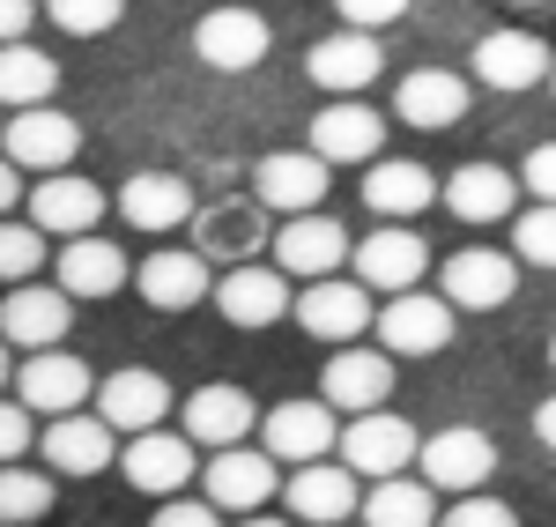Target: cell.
I'll use <instances>...</instances> for the list:
<instances>
[{
  "label": "cell",
  "instance_id": "52a82bcc",
  "mask_svg": "<svg viewBox=\"0 0 556 527\" xmlns=\"http://www.w3.org/2000/svg\"><path fill=\"white\" fill-rule=\"evenodd\" d=\"M0 156L15 164V172H67L75 156H83V127L67 120V112H52V104H38V112H15L8 127H0Z\"/></svg>",
  "mask_w": 556,
  "mask_h": 527
},
{
  "label": "cell",
  "instance_id": "d4e9b609",
  "mask_svg": "<svg viewBox=\"0 0 556 527\" xmlns=\"http://www.w3.org/2000/svg\"><path fill=\"white\" fill-rule=\"evenodd\" d=\"M127 253H119V246H112V238H97V230H89V238H67V246H60V267H52V283H60V290H67V298H112V290H127Z\"/></svg>",
  "mask_w": 556,
  "mask_h": 527
},
{
  "label": "cell",
  "instance_id": "9c48e42d",
  "mask_svg": "<svg viewBox=\"0 0 556 527\" xmlns=\"http://www.w3.org/2000/svg\"><path fill=\"white\" fill-rule=\"evenodd\" d=\"M386 149V112L356 104V97H334L319 120H312V156L334 172V164H379Z\"/></svg>",
  "mask_w": 556,
  "mask_h": 527
},
{
  "label": "cell",
  "instance_id": "f546056e",
  "mask_svg": "<svg viewBox=\"0 0 556 527\" xmlns=\"http://www.w3.org/2000/svg\"><path fill=\"white\" fill-rule=\"evenodd\" d=\"M393 112L408 120V127H453L460 112H468V83L460 75H445V67H416V75H401V97H393Z\"/></svg>",
  "mask_w": 556,
  "mask_h": 527
},
{
  "label": "cell",
  "instance_id": "bcb514c9",
  "mask_svg": "<svg viewBox=\"0 0 556 527\" xmlns=\"http://www.w3.org/2000/svg\"><path fill=\"white\" fill-rule=\"evenodd\" d=\"M534 439H542V446H549V453H556V394L542 401V409H534Z\"/></svg>",
  "mask_w": 556,
  "mask_h": 527
},
{
  "label": "cell",
  "instance_id": "681fc988",
  "mask_svg": "<svg viewBox=\"0 0 556 527\" xmlns=\"http://www.w3.org/2000/svg\"><path fill=\"white\" fill-rule=\"evenodd\" d=\"M513 8H542V0H513Z\"/></svg>",
  "mask_w": 556,
  "mask_h": 527
},
{
  "label": "cell",
  "instance_id": "f907efd6",
  "mask_svg": "<svg viewBox=\"0 0 556 527\" xmlns=\"http://www.w3.org/2000/svg\"><path fill=\"white\" fill-rule=\"evenodd\" d=\"M549 364H556V335H549Z\"/></svg>",
  "mask_w": 556,
  "mask_h": 527
},
{
  "label": "cell",
  "instance_id": "277c9868",
  "mask_svg": "<svg viewBox=\"0 0 556 527\" xmlns=\"http://www.w3.org/2000/svg\"><path fill=\"white\" fill-rule=\"evenodd\" d=\"M371 335H379L386 356H438L453 342V305H445L438 290H401V298L379 305Z\"/></svg>",
  "mask_w": 556,
  "mask_h": 527
},
{
  "label": "cell",
  "instance_id": "8d00e7d4",
  "mask_svg": "<svg viewBox=\"0 0 556 527\" xmlns=\"http://www.w3.org/2000/svg\"><path fill=\"white\" fill-rule=\"evenodd\" d=\"M45 15H52L67 38H104V30L127 15V0H45Z\"/></svg>",
  "mask_w": 556,
  "mask_h": 527
},
{
  "label": "cell",
  "instance_id": "4fadbf2b",
  "mask_svg": "<svg viewBox=\"0 0 556 527\" xmlns=\"http://www.w3.org/2000/svg\"><path fill=\"white\" fill-rule=\"evenodd\" d=\"M349 261H356V283L364 290H386V298H401V290H416L424 283V267H430V246H424V230H371L364 246H349Z\"/></svg>",
  "mask_w": 556,
  "mask_h": 527
},
{
  "label": "cell",
  "instance_id": "1f68e13d",
  "mask_svg": "<svg viewBox=\"0 0 556 527\" xmlns=\"http://www.w3.org/2000/svg\"><path fill=\"white\" fill-rule=\"evenodd\" d=\"M60 89V60L38 45H0V104L8 112H38Z\"/></svg>",
  "mask_w": 556,
  "mask_h": 527
},
{
  "label": "cell",
  "instance_id": "d590c367",
  "mask_svg": "<svg viewBox=\"0 0 556 527\" xmlns=\"http://www.w3.org/2000/svg\"><path fill=\"white\" fill-rule=\"evenodd\" d=\"M38 267H45V230L0 216V283H30Z\"/></svg>",
  "mask_w": 556,
  "mask_h": 527
},
{
  "label": "cell",
  "instance_id": "44dd1931",
  "mask_svg": "<svg viewBox=\"0 0 556 527\" xmlns=\"http://www.w3.org/2000/svg\"><path fill=\"white\" fill-rule=\"evenodd\" d=\"M342 261H349V230L334 216H290L275 230V267L298 275V283H319V275H334Z\"/></svg>",
  "mask_w": 556,
  "mask_h": 527
},
{
  "label": "cell",
  "instance_id": "f6af8a7d",
  "mask_svg": "<svg viewBox=\"0 0 556 527\" xmlns=\"http://www.w3.org/2000/svg\"><path fill=\"white\" fill-rule=\"evenodd\" d=\"M15 201H23V172H15V164H8V156H0V216H8V209H15Z\"/></svg>",
  "mask_w": 556,
  "mask_h": 527
},
{
  "label": "cell",
  "instance_id": "4dcf8cb0",
  "mask_svg": "<svg viewBox=\"0 0 556 527\" xmlns=\"http://www.w3.org/2000/svg\"><path fill=\"white\" fill-rule=\"evenodd\" d=\"M438 201L460 223H505L513 216V172L505 164H460V172L438 186Z\"/></svg>",
  "mask_w": 556,
  "mask_h": 527
},
{
  "label": "cell",
  "instance_id": "9a60e30c",
  "mask_svg": "<svg viewBox=\"0 0 556 527\" xmlns=\"http://www.w3.org/2000/svg\"><path fill=\"white\" fill-rule=\"evenodd\" d=\"M304 75L327 89V97H356V89H371L386 75V52L371 30H334V38H319L304 52Z\"/></svg>",
  "mask_w": 556,
  "mask_h": 527
},
{
  "label": "cell",
  "instance_id": "ba28073f",
  "mask_svg": "<svg viewBox=\"0 0 556 527\" xmlns=\"http://www.w3.org/2000/svg\"><path fill=\"white\" fill-rule=\"evenodd\" d=\"M260 453L267 461H290V468H312V461H327L334 439H342V424H334V409L312 394V401H282V409H267L260 416Z\"/></svg>",
  "mask_w": 556,
  "mask_h": 527
},
{
  "label": "cell",
  "instance_id": "b9f144b4",
  "mask_svg": "<svg viewBox=\"0 0 556 527\" xmlns=\"http://www.w3.org/2000/svg\"><path fill=\"white\" fill-rule=\"evenodd\" d=\"M149 527H223V513H215L208 498H164Z\"/></svg>",
  "mask_w": 556,
  "mask_h": 527
},
{
  "label": "cell",
  "instance_id": "f35d334b",
  "mask_svg": "<svg viewBox=\"0 0 556 527\" xmlns=\"http://www.w3.org/2000/svg\"><path fill=\"white\" fill-rule=\"evenodd\" d=\"M438 527H519V513L505 498H490V490H475V498H453V513Z\"/></svg>",
  "mask_w": 556,
  "mask_h": 527
},
{
  "label": "cell",
  "instance_id": "8fae6325",
  "mask_svg": "<svg viewBox=\"0 0 556 527\" xmlns=\"http://www.w3.org/2000/svg\"><path fill=\"white\" fill-rule=\"evenodd\" d=\"M89 394H97V379H89L83 356H67V350H38V356H23V364H15V401H23V409L75 416Z\"/></svg>",
  "mask_w": 556,
  "mask_h": 527
},
{
  "label": "cell",
  "instance_id": "603a6c76",
  "mask_svg": "<svg viewBox=\"0 0 556 527\" xmlns=\"http://www.w3.org/2000/svg\"><path fill=\"white\" fill-rule=\"evenodd\" d=\"M97 216H104V193H97L89 178H75V172L38 178V193H30V223H38L45 238H89Z\"/></svg>",
  "mask_w": 556,
  "mask_h": 527
},
{
  "label": "cell",
  "instance_id": "6da1fadb",
  "mask_svg": "<svg viewBox=\"0 0 556 527\" xmlns=\"http://www.w3.org/2000/svg\"><path fill=\"white\" fill-rule=\"evenodd\" d=\"M342 468L356 484H386V476H401V468H416V424L408 416H393V409H371V416H349L342 439Z\"/></svg>",
  "mask_w": 556,
  "mask_h": 527
},
{
  "label": "cell",
  "instance_id": "c3c4849f",
  "mask_svg": "<svg viewBox=\"0 0 556 527\" xmlns=\"http://www.w3.org/2000/svg\"><path fill=\"white\" fill-rule=\"evenodd\" d=\"M245 527H282V520H267V513H245Z\"/></svg>",
  "mask_w": 556,
  "mask_h": 527
},
{
  "label": "cell",
  "instance_id": "7bdbcfd3",
  "mask_svg": "<svg viewBox=\"0 0 556 527\" xmlns=\"http://www.w3.org/2000/svg\"><path fill=\"white\" fill-rule=\"evenodd\" d=\"M519 178H527V193H534V201H549V209H556V141H542V149L519 164Z\"/></svg>",
  "mask_w": 556,
  "mask_h": 527
},
{
  "label": "cell",
  "instance_id": "7dc6e473",
  "mask_svg": "<svg viewBox=\"0 0 556 527\" xmlns=\"http://www.w3.org/2000/svg\"><path fill=\"white\" fill-rule=\"evenodd\" d=\"M8 379H15V364H8V342H0V387H8Z\"/></svg>",
  "mask_w": 556,
  "mask_h": 527
},
{
  "label": "cell",
  "instance_id": "484cf974",
  "mask_svg": "<svg viewBox=\"0 0 556 527\" xmlns=\"http://www.w3.org/2000/svg\"><path fill=\"white\" fill-rule=\"evenodd\" d=\"M119 216L134 230H186L193 223V186L178 172H134L119 186Z\"/></svg>",
  "mask_w": 556,
  "mask_h": 527
},
{
  "label": "cell",
  "instance_id": "836d02e7",
  "mask_svg": "<svg viewBox=\"0 0 556 527\" xmlns=\"http://www.w3.org/2000/svg\"><path fill=\"white\" fill-rule=\"evenodd\" d=\"M193 230H201V261L208 253H253L260 246V201H215V209H193Z\"/></svg>",
  "mask_w": 556,
  "mask_h": 527
},
{
  "label": "cell",
  "instance_id": "d6a6232c",
  "mask_svg": "<svg viewBox=\"0 0 556 527\" xmlns=\"http://www.w3.org/2000/svg\"><path fill=\"white\" fill-rule=\"evenodd\" d=\"M356 513H364V527H438V490H430L424 476H416V484H408V476H386V484L364 490Z\"/></svg>",
  "mask_w": 556,
  "mask_h": 527
},
{
  "label": "cell",
  "instance_id": "cb8c5ba5",
  "mask_svg": "<svg viewBox=\"0 0 556 527\" xmlns=\"http://www.w3.org/2000/svg\"><path fill=\"white\" fill-rule=\"evenodd\" d=\"M549 45L534 38V30H490V38L475 45V75L490 89H534L549 83Z\"/></svg>",
  "mask_w": 556,
  "mask_h": 527
},
{
  "label": "cell",
  "instance_id": "7402d4cb",
  "mask_svg": "<svg viewBox=\"0 0 556 527\" xmlns=\"http://www.w3.org/2000/svg\"><path fill=\"white\" fill-rule=\"evenodd\" d=\"M282 505H290V520H304V527H342L349 513L364 505V490H356V476H349V468L312 461V468H298V476L282 484Z\"/></svg>",
  "mask_w": 556,
  "mask_h": 527
},
{
  "label": "cell",
  "instance_id": "e0dca14e",
  "mask_svg": "<svg viewBox=\"0 0 556 527\" xmlns=\"http://www.w3.org/2000/svg\"><path fill=\"white\" fill-rule=\"evenodd\" d=\"M393 394V356L386 350H334L327 372H319V401L327 409H349V416H371Z\"/></svg>",
  "mask_w": 556,
  "mask_h": 527
},
{
  "label": "cell",
  "instance_id": "5bb4252c",
  "mask_svg": "<svg viewBox=\"0 0 556 527\" xmlns=\"http://www.w3.org/2000/svg\"><path fill=\"white\" fill-rule=\"evenodd\" d=\"M119 476L164 505V498H178V490L201 476V461H193V439H178V431H141V439H127V453H119Z\"/></svg>",
  "mask_w": 556,
  "mask_h": 527
},
{
  "label": "cell",
  "instance_id": "8992f818",
  "mask_svg": "<svg viewBox=\"0 0 556 527\" xmlns=\"http://www.w3.org/2000/svg\"><path fill=\"white\" fill-rule=\"evenodd\" d=\"M67 327H75V298H67L60 283H52V290H45V283H15V290L0 298V342H8V350H30V356L60 350Z\"/></svg>",
  "mask_w": 556,
  "mask_h": 527
},
{
  "label": "cell",
  "instance_id": "4316f807",
  "mask_svg": "<svg viewBox=\"0 0 556 527\" xmlns=\"http://www.w3.org/2000/svg\"><path fill=\"white\" fill-rule=\"evenodd\" d=\"M430 201H438V178H430V164H416V156H379L371 172H364V209L371 216H424Z\"/></svg>",
  "mask_w": 556,
  "mask_h": 527
},
{
  "label": "cell",
  "instance_id": "60d3db41",
  "mask_svg": "<svg viewBox=\"0 0 556 527\" xmlns=\"http://www.w3.org/2000/svg\"><path fill=\"white\" fill-rule=\"evenodd\" d=\"M342 8V30H386L408 15V0H334Z\"/></svg>",
  "mask_w": 556,
  "mask_h": 527
},
{
  "label": "cell",
  "instance_id": "7a4b0ae2",
  "mask_svg": "<svg viewBox=\"0 0 556 527\" xmlns=\"http://www.w3.org/2000/svg\"><path fill=\"white\" fill-rule=\"evenodd\" d=\"M416 468H424L430 490L475 498V490H490V476H497V446H490V431L453 424V431H430V439L416 446Z\"/></svg>",
  "mask_w": 556,
  "mask_h": 527
},
{
  "label": "cell",
  "instance_id": "f1b7e54d",
  "mask_svg": "<svg viewBox=\"0 0 556 527\" xmlns=\"http://www.w3.org/2000/svg\"><path fill=\"white\" fill-rule=\"evenodd\" d=\"M260 424V401L245 387H201V394L186 401V439L193 446H245V431Z\"/></svg>",
  "mask_w": 556,
  "mask_h": 527
},
{
  "label": "cell",
  "instance_id": "3957f363",
  "mask_svg": "<svg viewBox=\"0 0 556 527\" xmlns=\"http://www.w3.org/2000/svg\"><path fill=\"white\" fill-rule=\"evenodd\" d=\"M327 164L312 156V149H275V156H260L253 164V201L260 216H319V201H327Z\"/></svg>",
  "mask_w": 556,
  "mask_h": 527
},
{
  "label": "cell",
  "instance_id": "ac0fdd59",
  "mask_svg": "<svg viewBox=\"0 0 556 527\" xmlns=\"http://www.w3.org/2000/svg\"><path fill=\"white\" fill-rule=\"evenodd\" d=\"M112 461H119V431L104 416L75 409V416L45 424V468H60V476H104Z\"/></svg>",
  "mask_w": 556,
  "mask_h": 527
},
{
  "label": "cell",
  "instance_id": "d6986e66",
  "mask_svg": "<svg viewBox=\"0 0 556 527\" xmlns=\"http://www.w3.org/2000/svg\"><path fill=\"white\" fill-rule=\"evenodd\" d=\"M201 484H208V505L215 513H260L267 498H275V461L253 453V446H223L208 468H201Z\"/></svg>",
  "mask_w": 556,
  "mask_h": 527
},
{
  "label": "cell",
  "instance_id": "ee69618b",
  "mask_svg": "<svg viewBox=\"0 0 556 527\" xmlns=\"http://www.w3.org/2000/svg\"><path fill=\"white\" fill-rule=\"evenodd\" d=\"M30 23H38V0H0V45H23Z\"/></svg>",
  "mask_w": 556,
  "mask_h": 527
},
{
  "label": "cell",
  "instance_id": "2e32d148",
  "mask_svg": "<svg viewBox=\"0 0 556 527\" xmlns=\"http://www.w3.org/2000/svg\"><path fill=\"white\" fill-rule=\"evenodd\" d=\"M290 305H298V290H282V267H267V261H238L215 283V312L230 327H275Z\"/></svg>",
  "mask_w": 556,
  "mask_h": 527
},
{
  "label": "cell",
  "instance_id": "ab89813d",
  "mask_svg": "<svg viewBox=\"0 0 556 527\" xmlns=\"http://www.w3.org/2000/svg\"><path fill=\"white\" fill-rule=\"evenodd\" d=\"M30 439H38V431H30V409H23V401H0V468H15V461L30 453Z\"/></svg>",
  "mask_w": 556,
  "mask_h": 527
},
{
  "label": "cell",
  "instance_id": "e575fe53",
  "mask_svg": "<svg viewBox=\"0 0 556 527\" xmlns=\"http://www.w3.org/2000/svg\"><path fill=\"white\" fill-rule=\"evenodd\" d=\"M52 513V476L45 468H0V527H38Z\"/></svg>",
  "mask_w": 556,
  "mask_h": 527
},
{
  "label": "cell",
  "instance_id": "816d5d0a",
  "mask_svg": "<svg viewBox=\"0 0 556 527\" xmlns=\"http://www.w3.org/2000/svg\"><path fill=\"white\" fill-rule=\"evenodd\" d=\"M549 83H556V67H549Z\"/></svg>",
  "mask_w": 556,
  "mask_h": 527
},
{
  "label": "cell",
  "instance_id": "83f0119b",
  "mask_svg": "<svg viewBox=\"0 0 556 527\" xmlns=\"http://www.w3.org/2000/svg\"><path fill=\"white\" fill-rule=\"evenodd\" d=\"M134 283H141V298L156 312H193L201 298H215V275L201 253H149L134 267Z\"/></svg>",
  "mask_w": 556,
  "mask_h": 527
},
{
  "label": "cell",
  "instance_id": "74e56055",
  "mask_svg": "<svg viewBox=\"0 0 556 527\" xmlns=\"http://www.w3.org/2000/svg\"><path fill=\"white\" fill-rule=\"evenodd\" d=\"M513 246H519V261H527V267H556V209H549V201L519 216Z\"/></svg>",
  "mask_w": 556,
  "mask_h": 527
},
{
  "label": "cell",
  "instance_id": "7c38bea8",
  "mask_svg": "<svg viewBox=\"0 0 556 527\" xmlns=\"http://www.w3.org/2000/svg\"><path fill=\"white\" fill-rule=\"evenodd\" d=\"M513 290H519L513 253H482V246H468V253H453V261L438 267V298H445L453 312H497Z\"/></svg>",
  "mask_w": 556,
  "mask_h": 527
},
{
  "label": "cell",
  "instance_id": "30bf717a",
  "mask_svg": "<svg viewBox=\"0 0 556 527\" xmlns=\"http://www.w3.org/2000/svg\"><path fill=\"white\" fill-rule=\"evenodd\" d=\"M193 52L215 75H245V67L267 60V15H253V8H208L193 23Z\"/></svg>",
  "mask_w": 556,
  "mask_h": 527
},
{
  "label": "cell",
  "instance_id": "5b68a950",
  "mask_svg": "<svg viewBox=\"0 0 556 527\" xmlns=\"http://www.w3.org/2000/svg\"><path fill=\"white\" fill-rule=\"evenodd\" d=\"M298 327L312 335V342H334V350H349L371 319H379V305H371V290L364 283H342V275H319V283H304L298 290Z\"/></svg>",
  "mask_w": 556,
  "mask_h": 527
},
{
  "label": "cell",
  "instance_id": "ffe728a7",
  "mask_svg": "<svg viewBox=\"0 0 556 527\" xmlns=\"http://www.w3.org/2000/svg\"><path fill=\"white\" fill-rule=\"evenodd\" d=\"M164 409H178L172 387H164V372H112L104 379V394H97V416L112 424V431H127V439H141V431H164Z\"/></svg>",
  "mask_w": 556,
  "mask_h": 527
}]
</instances>
